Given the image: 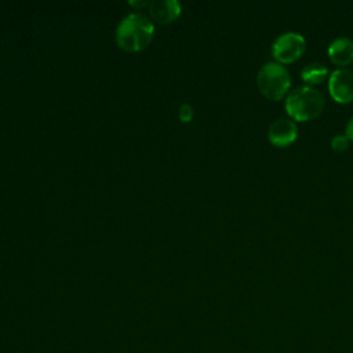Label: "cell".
Here are the masks:
<instances>
[{
  "instance_id": "6da1fadb",
  "label": "cell",
  "mask_w": 353,
  "mask_h": 353,
  "mask_svg": "<svg viewBox=\"0 0 353 353\" xmlns=\"http://www.w3.org/2000/svg\"><path fill=\"white\" fill-rule=\"evenodd\" d=\"M285 110L296 121H306L317 117L325 105L324 95L310 85L292 88L285 97Z\"/></svg>"
},
{
  "instance_id": "7a4b0ae2",
  "label": "cell",
  "mask_w": 353,
  "mask_h": 353,
  "mask_svg": "<svg viewBox=\"0 0 353 353\" xmlns=\"http://www.w3.org/2000/svg\"><path fill=\"white\" fill-rule=\"evenodd\" d=\"M256 84L266 98L281 99L291 85L290 72L279 62H266L258 70Z\"/></svg>"
},
{
  "instance_id": "3957f363",
  "label": "cell",
  "mask_w": 353,
  "mask_h": 353,
  "mask_svg": "<svg viewBox=\"0 0 353 353\" xmlns=\"http://www.w3.org/2000/svg\"><path fill=\"white\" fill-rule=\"evenodd\" d=\"M152 34V25L139 15H130L121 22L117 39L120 46L128 50H138L148 44Z\"/></svg>"
},
{
  "instance_id": "277c9868",
  "label": "cell",
  "mask_w": 353,
  "mask_h": 353,
  "mask_svg": "<svg viewBox=\"0 0 353 353\" xmlns=\"http://www.w3.org/2000/svg\"><path fill=\"white\" fill-rule=\"evenodd\" d=\"M306 50V40L301 33L284 32L279 34L272 44V55L279 63L296 61Z\"/></svg>"
},
{
  "instance_id": "5b68a950",
  "label": "cell",
  "mask_w": 353,
  "mask_h": 353,
  "mask_svg": "<svg viewBox=\"0 0 353 353\" xmlns=\"http://www.w3.org/2000/svg\"><path fill=\"white\" fill-rule=\"evenodd\" d=\"M328 91L339 103L353 101V72L346 68H338L328 76Z\"/></svg>"
},
{
  "instance_id": "8992f818",
  "label": "cell",
  "mask_w": 353,
  "mask_h": 353,
  "mask_svg": "<svg viewBox=\"0 0 353 353\" xmlns=\"http://www.w3.org/2000/svg\"><path fill=\"white\" fill-rule=\"evenodd\" d=\"M296 137L298 127L291 119H277L270 124L268 130V138L270 143L280 148L291 145Z\"/></svg>"
},
{
  "instance_id": "52a82bcc",
  "label": "cell",
  "mask_w": 353,
  "mask_h": 353,
  "mask_svg": "<svg viewBox=\"0 0 353 353\" xmlns=\"http://www.w3.org/2000/svg\"><path fill=\"white\" fill-rule=\"evenodd\" d=\"M328 57L338 66L349 65L353 61V40L346 36L334 39L328 46Z\"/></svg>"
},
{
  "instance_id": "ba28073f",
  "label": "cell",
  "mask_w": 353,
  "mask_h": 353,
  "mask_svg": "<svg viewBox=\"0 0 353 353\" xmlns=\"http://www.w3.org/2000/svg\"><path fill=\"white\" fill-rule=\"evenodd\" d=\"M328 76V68L320 62H309L301 70V77L307 84L321 83Z\"/></svg>"
},
{
  "instance_id": "9c48e42d",
  "label": "cell",
  "mask_w": 353,
  "mask_h": 353,
  "mask_svg": "<svg viewBox=\"0 0 353 353\" xmlns=\"http://www.w3.org/2000/svg\"><path fill=\"white\" fill-rule=\"evenodd\" d=\"M350 143V139L345 135V134H336L331 138V148L335 150V152H343L347 149Z\"/></svg>"
},
{
  "instance_id": "30bf717a",
  "label": "cell",
  "mask_w": 353,
  "mask_h": 353,
  "mask_svg": "<svg viewBox=\"0 0 353 353\" xmlns=\"http://www.w3.org/2000/svg\"><path fill=\"white\" fill-rule=\"evenodd\" d=\"M345 135H346L350 141H353V116L349 119V121H347V124H346Z\"/></svg>"
}]
</instances>
